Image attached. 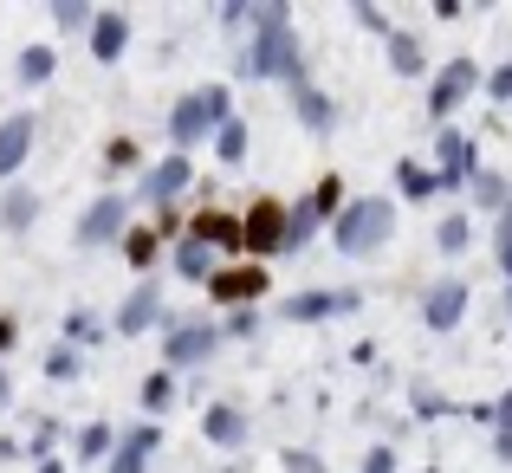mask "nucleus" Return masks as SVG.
<instances>
[{"instance_id": "nucleus-4", "label": "nucleus", "mask_w": 512, "mask_h": 473, "mask_svg": "<svg viewBox=\"0 0 512 473\" xmlns=\"http://www.w3.org/2000/svg\"><path fill=\"white\" fill-rule=\"evenodd\" d=\"M506 266H512V227H506Z\"/></svg>"}, {"instance_id": "nucleus-3", "label": "nucleus", "mask_w": 512, "mask_h": 473, "mask_svg": "<svg viewBox=\"0 0 512 473\" xmlns=\"http://www.w3.org/2000/svg\"><path fill=\"white\" fill-rule=\"evenodd\" d=\"M454 305H461V292H454V286H448V292H435V324H448Z\"/></svg>"}, {"instance_id": "nucleus-1", "label": "nucleus", "mask_w": 512, "mask_h": 473, "mask_svg": "<svg viewBox=\"0 0 512 473\" xmlns=\"http://www.w3.org/2000/svg\"><path fill=\"white\" fill-rule=\"evenodd\" d=\"M20 150H26V124H7V130H0V175L20 162Z\"/></svg>"}, {"instance_id": "nucleus-2", "label": "nucleus", "mask_w": 512, "mask_h": 473, "mask_svg": "<svg viewBox=\"0 0 512 473\" xmlns=\"http://www.w3.org/2000/svg\"><path fill=\"white\" fill-rule=\"evenodd\" d=\"M383 227H389V221H383V208H370V221H350V227H344V240H350V247H363V240H376Z\"/></svg>"}]
</instances>
